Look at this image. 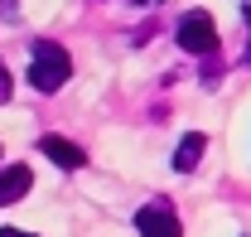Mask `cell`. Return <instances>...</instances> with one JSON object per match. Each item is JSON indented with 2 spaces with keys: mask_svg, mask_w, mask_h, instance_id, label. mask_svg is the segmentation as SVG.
Returning a JSON list of instances; mask_svg holds the SVG:
<instances>
[{
  "mask_svg": "<svg viewBox=\"0 0 251 237\" xmlns=\"http://www.w3.org/2000/svg\"><path fill=\"white\" fill-rule=\"evenodd\" d=\"M68 73H73V59H68V49L53 44V39H39L29 49V88L34 92H58L68 83Z\"/></svg>",
  "mask_w": 251,
  "mask_h": 237,
  "instance_id": "1",
  "label": "cell"
},
{
  "mask_svg": "<svg viewBox=\"0 0 251 237\" xmlns=\"http://www.w3.org/2000/svg\"><path fill=\"white\" fill-rule=\"evenodd\" d=\"M179 49L184 54H198V59H208V54H218V25H213V15H203V10H188L184 20H179Z\"/></svg>",
  "mask_w": 251,
  "mask_h": 237,
  "instance_id": "2",
  "label": "cell"
},
{
  "mask_svg": "<svg viewBox=\"0 0 251 237\" xmlns=\"http://www.w3.org/2000/svg\"><path fill=\"white\" fill-rule=\"evenodd\" d=\"M135 228H140V237H184V228H179V213L164 204V199H150V204L135 213Z\"/></svg>",
  "mask_w": 251,
  "mask_h": 237,
  "instance_id": "3",
  "label": "cell"
},
{
  "mask_svg": "<svg viewBox=\"0 0 251 237\" xmlns=\"http://www.w3.org/2000/svg\"><path fill=\"white\" fill-rule=\"evenodd\" d=\"M39 150H44L58 170H82V165H87L82 146H73V141H63V136H44V141H39Z\"/></svg>",
  "mask_w": 251,
  "mask_h": 237,
  "instance_id": "4",
  "label": "cell"
},
{
  "mask_svg": "<svg viewBox=\"0 0 251 237\" xmlns=\"http://www.w3.org/2000/svg\"><path fill=\"white\" fill-rule=\"evenodd\" d=\"M203 146H208V136H203V131H188L184 141H179V150H174V170H179V175H193L198 160H203Z\"/></svg>",
  "mask_w": 251,
  "mask_h": 237,
  "instance_id": "5",
  "label": "cell"
},
{
  "mask_svg": "<svg viewBox=\"0 0 251 237\" xmlns=\"http://www.w3.org/2000/svg\"><path fill=\"white\" fill-rule=\"evenodd\" d=\"M29 194V165H10V170H0V208L15 204V199H25Z\"/></svg>",
  "mask_w": 251,
  "mask_h": 237,
  "instance_id": "6",
  "label": "cell"
},
{
  "mask_svg": "<svg viewBox=\"0 0 251 237\" xmlns=\"http://www.w3.org/2000/svg\"><path fill=\"white\" fill-rule=\"evenodd\" d=\"M0 102H10V73H5V63H0Z\"/></svg>",
  "mask_w": 251,
  "mask_h": 237,
  "instance_id": "7",
  "label": "cell"
},
{
  "mask_svg": "<svg viewBox=\"0 0 251 237\" xmlns=\"http://www.w3.org/2000/svg\"><path fill=\"white\" fill-rule=\"evenodd\" d=\"M0 237H29V233H20V228H0Z\"/></svg>",
  "mask_w": 251,
  "mask_h": 237,
  "instance_id": "8",
  "label": "cell"
},
{
  "mask_svg": "<svg viewBox=\"0 0 251 237\" xmlns=\"http://www.w3.org/2000/svg\"><path fill=\"white\" fill-rule=\"evenodd\" d=\"M130 5H140V10H145V5H159V0H130Z\"/></svg>",
  "mask_w": 251,
  "mask_h": 237,
  "instance_id": "9",
  "label": "cell"
},
{
  "mask_svg": "<svg viewBox=\"0 0 251 237\" xmlns=\"http://www.w3.org/2000/svg\"><path fill=\"white\" fill-rule=\"evenodd\" d=\"M247 25H251V0H247Z\"/></svg>",
  "mask_w": 251,
  "mask_h": 237,
  "instance_id": "10",
  "label": "cell"
}]
</instances>
